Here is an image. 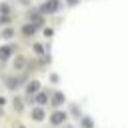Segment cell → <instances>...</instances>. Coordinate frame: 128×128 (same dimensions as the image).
I'll return each mask as SVG.
<instances>
[{"label":"cell","instance_id":"cell-1","mask_svg":"<svg viewBox=\"0 0 128 128\" xmlns=\"http://www.w3.org/2000/svg\"><path fill=\"white\" fill-rule=\"evenodd\" d=\"M64 120H66V112H62V110H56V112H52V116H50V122H52L54 126L64 124Z\"/></svg>","mask_w":128,"mask_h":128},{"label":"cell","instance_id":"cell-2","mask_svg":"<svg viewBox=\"0 0 128 128\" xmlns=\"http://www.w3.org/2000/svg\"><path fill=\"white\" fill-rule=\"evenodd\" d=\"M38 90H40V84H38L36 80L28 82V86H26V94H28V96H34V94H36Z\"/></svg>","mask_w":128,"mask_h":128},{"label":"cell","instance_id":"cell-3","mask_svg":"<svg viewBox=\"0 0 128 128\" xmlns=\"http://www.w3.org/2000/svg\"><path fill=\"white\" fill-rule=\"evenodd\" d=\"M30 116H32V120H36V122H40V120H44V110L42 108H34L32 112H30Z\"/></svg>","mask_w":128,"mask_h":128},{"label":"cell","instance_id":"cell-4","mask_svg":"<svg viewBox=\"0 0 128 128\" xmlns=\"http://www.w3.org/2000/svg\"><path fill=\"white\" fill-rule=\"evenodd\" d=\"M42 8H44V12H56V10H58V2H56V0H50V2H46Z\"/></svg>","mask_w":128,"mask_h":128},{"label":"cell","instance_id":"cell-5","mask_svg":"<svg viewBox=\"0 0 128 128\" xmlns=\"http://www.w3.org/2000/svg\"><path fill=\"white\" fill-rule=\"evenodd\" d=\"M12 52H14V48H12V46H2V48H0V58H2V60H6V58H10V54H12Z\"/></svg>","mask_w":128,"mask_h":128},{"label":"cell","instance_id":"cell-6","mask_svg":"<svg viewBox=\"0 0 128 128\" xmlns=\"http://www.w3.org/2000/svg\"><path fill=\"white\" fill-rule=\"evenodd\" d=\"M48 96H50L48 92H38V94H36V102H38V104H46V102H48Z\"/></svg>","mask_w":128,"mask_h":128},{"label":"cell","instance_id":"cell-7","mask_svg":"<svg viewBox=\"0 0 128 128\" xmlns=\"http://www.w3.org/2000/svg\"><path fill=\"white\" fill-rule=\"evenodd\" d=\"M62 102H64V94H62V92H56V94L52 96V104H54V106H60Z\"/></svg>","mask_w":128,"mask_h":128},{"label":"cell","instance_id":"cell-8","mask_svg":"<svg viewBox=\"0 0 128 128\" xmlns=\"http://www.w3.org/2000/svg\"><path fill=\"white\" fill-rule=\"evenodd\" d=\"M80 124H82V128H94V122H92V118H88V116H84V118L80 120Z\"/></svg>","mask_w":128,"mask_h":128},{"label":"cell","instance_id":"cell-9","mask_svg":"<svg viewBox=\"0 0 128 128\" xmlns=\"http://www.w3.org/2000/svg\"><path fill=\"white\" fill-rule=\"evenodd\" d=\"M14 108H16V110H22V100L16 98V100H14Z\"/></svg>","mask_w":128,"mask_h":128},{"label":"cell","instance_id":"cell-10","mask_svg":"<svg viewBox=\"0 0 128 128\" xmlns=\"http://www.w3.org/2000/svg\"><path fill=\"white\" fill-rule=\"evenodd\" d=\"M14 66H16V68H22V66H24V60H22V58H18V60H16V64H14Z\"/></svg>","mask_w":128,"mask_h":128},{"label":"cell","instance_id":"cell-11","mask_svg":"<svg viewBox=\"0 0 128 128\" xmlns=\"http://www.w3.org/2000/svg\"><path fill=\"white\" fill-rule=\"evenodd\" d=\"M34 32V28H30V26H24V34H32Z\"/></svg>","mask_w":128,"mask_h":128},{"label":"cell","instance_id":"cell-12","mask_svg":"<svg viewBox=\"0 0 128 128\" xmlns=\"http://www.w3.org/2000/svg\"><path fill=\"white\" fill-rule=\"evenodd\" d=\"M12 36V30H4V38H10Z\"/></svg>","mask_w":128,"mask_h":128},{"label":"cell","instance_id":"cell-13","mask_svg":"<svg viewBox=\"0 0 128 128\" xmlns=\"http://www.w3.org/2000/svg\"><path fill=\"white\" fill-rule=\"evenodd\" d=\"M68 2H70V4H74V2H76V0H68Z\"/></svg>","mask_w":128,"mask_h":128}]
</instances>
